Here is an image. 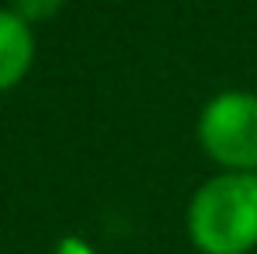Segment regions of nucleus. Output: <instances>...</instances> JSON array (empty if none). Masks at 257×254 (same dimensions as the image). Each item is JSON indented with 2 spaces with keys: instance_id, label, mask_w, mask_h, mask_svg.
<instances>
[{
  "instance_id": "2",
  "label": "nucleus",
  "mask_w": 257,
  "mask_h": 254,
  "mask_svg": "<svg viewBox=\"0 0 257 254\" xmlns=\"http://www.w3.org/2000/svg\"><path fill=\"white\" fill-rule=\"evenodd\" d=\"M198 146L222 171H257V94L222 91L198 115Z\"/></svg>"
},
{
  "instance_id": "4",
  "label": "nucleus",
  "mask_w": 257,
  "mask_h": 254,
  "mask_svg": "<svg viewBox=\"0 0 257 254\" xmlns=\"http://www.w3.org/2000/svg\"><path fill=\"white\" fill-rule=\"evenodd\" d=\"M59 7H63V0H14V11H18L28 25H35V21H49Z\"/></svg>"
},
{
  "instance_id": "1",
  "label": "nucleus",
  "mask_w": 257,
  "mask_h": 254,
  "mask_svg": "<svg viewBox=\"0 0 257 254\" xmlns=\"http://www.w3.org/2000/svg\"><path fill=\"white\" fill-rule=\"evenodd\" d=\"M184 230L198 254H250L257 247V171H222L198 185Z\"/></svg>"
},
{
  "instance_id": "3",
  "label": "nucleus",
  "mask_w": 257,
  "mask_h": 254,
  "mask_svg": "<svg viewBox=\"0 0 257 254\" xmlns=\"http://www.w3.org/2000/svg\"><path fill=\"white\" fill-rule=\"evenodd\" d=\"M35 63V32L14 11L0 7V91L18 87Z\"/></svg>"
}]
</instances>
